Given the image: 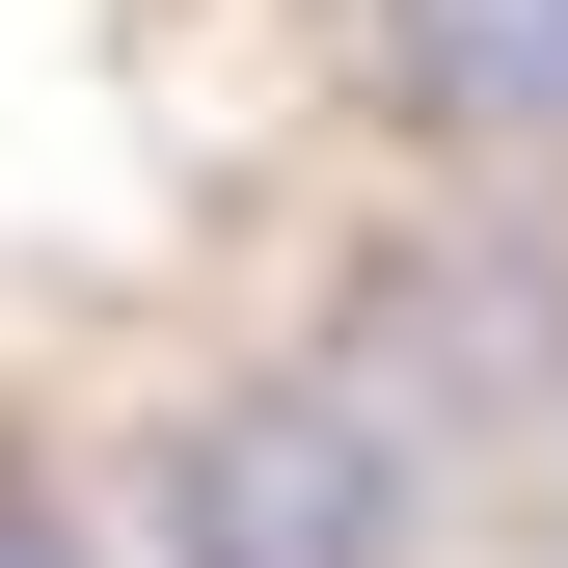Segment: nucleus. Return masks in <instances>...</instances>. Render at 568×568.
I'll use <instances>...</instances> for the list:
<instances>
[{
    "mask_svg": "<svg viewBox=\"0 0 568 568\" xmlns=\"http://www.w3.org/2000/svg\"><path fill=\"white\" fill-rule=\"evenodd\" d=\"M163 568H406V434L379 379H217L163 434Z\"/></svg>",
    "mask_w": 568,
    "mask_h": 568,
    "instance_id": "obj_1",
    "label": "nucleus"
},
{
    "mask_svg": "<svg viewBox=\"0 0 568 568\" xmlns=\"http://www.w3.org/2000/svg\"><path fill=\"white\" fill-rule=\"evenodd\" d=\"M406 54H434V109L568 135V0H406Z\"/></svg>",
    "mask_w": 568,
    "mask_h": 568,
    "instance_id": "obj_2",
    "label": "nucleus"
},
{
    "mask_svg": "<svg viewBox=\"0 0 568 568\" xmlns=\"http://www.w3.org/2000/svg\"><path fill=\"white\" fill-rule=\"evenodd\" d=\"M0 568H82V541H54V487H0Z\"/></svg>",
    "mask_w": 568,
    "mask_h": 568,
    "instance_id": "obj_3",
    "label": "nucleus"
}]
</instances>
